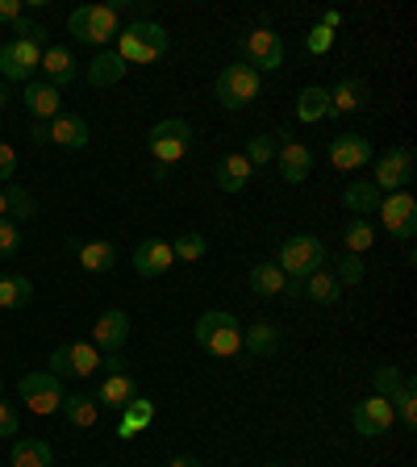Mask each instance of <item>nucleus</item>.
<instances>
[{"label": "nucleus", "mask_w": 417, "mask_h": 467, "mask_svg": "<svg viewBox=\"0 0 417 467\" xmlns=\"http://www.w3.org/2000/svg\"><path fill=\"white\" fill-rule=\"evenodd\" d=\"M117 55L126 67H146V63H159L167 55V29L159 21H130L121 34H117Z\"/></svg>", "instance_id": "f257e3e1"}, {"label": "nucleus", "mask_w": 417, "mask_h": 467, "mask_svg": "<svg viewBox=\"0 0 417 467\" xmlns=\"http://www.w3.org/2000/svg\"><path fill=\"white\" fill-rule=\"evenodd\" d=\"M193 338H196V347H201L204 355L230 359V355H238V350H243V326H238V317H234V313L209 309V313H201V317H196Z\"/></svg>", "instance_id": "f03ea898"}, {"label": "nucleus", "mask_w": 417, "mask_h": 467, "mask_svg": "<svg viewBox=\"0 0 417 467\" xmlns=\"http://www.w3.org/2000/svg\"><path fill=\"white\" fill-rule=\"evenodd\" d=\"M68 29L76 42H88V47H105L121 34V9L117 5H84L68 17Z\"/></svg>", "instance_id": "7ed1b4c3"}, {"label": "nucleus", "mask_w": 417, "mask_h": 467, "mask_svg": "<svg viewBox=\"0 0 417 467\" xmlns=\"http://www.w3.org/2000/svg\"><path fill=\"white\" fill-rule=\"evenodd\" d=\"M321 263H326V243H321L318 234H292V238H284L276 267L284 275H292V284H301L313 272H321Z\"/></svg>", "instance_id": "20e7f679"}, {"label": "nucleus", "mask_w": 417, "mask_h": 467, "mask_svg": "<svg viewBox=\"0 0 417 467\" xmlns=\"http://www.w3.org/2000/svg\"><path fill=\"white\" fill-rule=\"evenodd\" d=\"M146 150L155 155L159 167H175L193 150V126H188L184 117H167V121H159V126L146 134Z\"/></svg>", "instance_id": "39448f33"}, {"label": "nucleus", "mask_w": 417, "mask_h": 467, "mask_svg": "<svg viewBox=\"0 0 417 467\" xmlns=\"http://www.w3.org/2000/svg\"><path fill=\"white\" fill-rule=\"evenodd\" d=\"M214 92H217V100H222L225 113H243V109L259 97V71L246 67L243 58H238V63H230V67H222Z\"/></svg>", "instance_id": "423d86ee"}, {"label": "nucleus", "mask_w": 417, "mask_h": 467, "mask_svg": "<svg viewBox=\"0 0 417 467\" xmlns=\"http://www.w3.org/2000/svg\"><path fill=\"white\" fill-rule=\"evenodd\" d=\"M21 400H26L29 413H38V418H50V413H58V405H63V379L50 376V371H29V376H21Z\"/></svg>", "instance_id": "0eeeda50"}, {"label": "nucleus", "mask_w": 417, "mask_h": 467, "mask_svg": "<svg viewBox=\"0 0 417 467\" xmlns=\"http://www.w3.org/2000/svg\"><path fill=\"white\" fill-rule=\"evenodd\" d=\"M409 180H413V150L409 146H392V150H384V155L376 159V171H371V184L380 188V192H405Z\"/></svg>", "instance_id": "6e6552de"}, {"label": "nucleus", "mask_w": 417, "mask_h": 467, "mask_svg": "<svg viewBox=\"0 0 417 467\" xmlns=\"http://www.w3.org/2000/svg\"><path fill=\"white\" fill-rule=\"evenodd\" d=\"M380 222L397 243H413L417 234V201L409 192H389L380 196Z\"/></svg>", "instance_id": "1a4fd4ad"}, {"label": "nucleus", "mask_w": 417, "mask_h": 467, "mask_svg": "<svg viewBox=\"0 0 417 467\" xmlns=\"http://www.w3.org/2000/svg\"><path fill=\"white\" fill-rule=\"evenodd\" d=\"M243 63L255 71H280L284 67V42L280 34H272L267 26L251 29L243 38Z\"/></svg>", "instance_id": "9d476101"}, {"label": "nucleus", "mask_w": 417, "mask_h": 467, "mask_svg": "<svg viewBox=\"0 0 417 467\" xmlns=\"http://www.w3.org/2000/svg\"><path fill=\"white\" fill-rule=\"evenodd\" d=\"M42 50L47 47H34V42H5L0 47V79H21V84H29V76L38 71L42 63Z\"/></svg>", "instance_id": "9b49d317"}, {"label": "nucleus", "mask_w": 417, "mask_h": 467, "mask_svg": "<svg viewBox=\"0 0 417 467\" xmlns=\"http://www.w3.org/2000/svg\"><path fill=\"white\" fill-rule=\"evenodd\" d=\"M392 421H397V413H392V400L376 397V392H371L368 400H360V405L350 409V426L360 430L363 438H380V434H389Z\"/></svg>", "instance_id": "f8f14e48"}, {"label": "nucleus", "mask_w": 417, "mask_h": 467, "mask_svg": "<svg viewBox=\"0 0 417 467\" xmlns=\"http://www.w3.org/2000/svg\"><path fill=\"white\" fill-rule=\"evenodd\" d=\"M175 267V254H172V243L163 238H142L134 246V272L142 280H155V275H167Z\"/></svg>", "instance_id": "ddd939ff"}, {"label": "nucleus", "mask_w": 417, "mask_h": 467, "mask_svg": "<svg viewBox=\"0 0 417 467\" xmlns=\"http://www.w3.org/2000/svg\"><path fill=\"white\" fill-rule=\"evenodd\" d=\"M284 134V146L276 150V159H280V180L284 184H305L313 171V150L305 142H292L288 130H280Z\"/></svg>", "instance_id": "4468645a"}, {"label": "nucleus", "mask_w": 417, "mask_h": 467, "mask_svg": "<svg viewBox=\"0 0 417 467\" xmlns=\"http://www.w3.org/2000/svg\"><path fill=\"white\" fill-rule=\"evenodd\" d=\"M130 338V313L126 309H105L97 321V330H92V347L105 350V355H117V350L126 347Z\"/></svg>", "instance_id": "2eb2a0df"}, {"label": "nucleus", "mask_w": 417, "mask_h": 467, "mask_svg": "<svg viewBox=\"0 0 417 467\" xmlns=\"http://www.w3.org/2000/svg\"><path fill=\"white\" fill-rule=\"evenodd\" d=\"M371 163V142L360 134H339L330 142V167L339 171H360V167Z\"/></svg>", "instance_id": "dca6fc26"}, {"label": "nucleus", "mask_w": 417, "mask_h": 467, "mask_svg": "<svg viewBox=\"0 0 417 467\" xmlns=\"http://www.w3.org/2000/svg\"><path fill=\"white\" fill-rule=\"evenodd\" d=\"M50 142L63 146V150H84V146L92 142V130H88L84 117H76V113H58L55 121H50Z\"/></svg>", "instance_id": "f3484780"}, {"label": "nucleus", "mask_w": 417, "mask_h": 467, "mask_svg": "<svg viewBox=\"0 0 417 467\" xmlns=\"http://www.w3.org/2000/svg\"><path fill=\"white\" fill-rule=\"evenodd\" d=\"M138 397V384H134V376H126V371H117V376H105L97 384V405H105V409H126L130 400Z\"/></svg>", "instance_id": "a211bd4d"}, {"label": "nucleus", "mask_w": 417, "mask_h": 467, "mask_svg": "<svg viewBox=\"0 0 417 467\" xmlns=\"http://www.w3.org/2000/svg\"><path fill=\"white\" fill-rule=\"evenodd\" d=\"M21 100H26L29 117H38V121H55L58 105H63V100H58V88H50L47 79H42V84H34V79H29L26 92H21Z\"/></svg>", "instance_id": "6ab92c4d"}, {"label": "nucleus", "mask_w": 417, "mask_h": 467, "mask_svg": "<svg viewBox=\"0 0 417 467\" xmlns=\"http://www.w3.org/2000/svg\"><path fill=\"white\" fill-rule=\"evenodd\" d=\"M326 97H330V113H326V117H347V113H355V109H363L368 88H363L355 76H342L339 84L326 92Z\"/></svg>", "instance_id": "aec40b11"}, {"label": "nucleus", "mask_w": 417, "mask_h": 467, "mask_svg": "<svg viewBox=\"0 0 417 467\" xmlns=\"http://www.w3.org/2000/svg\"><path fill=\"white\" fill-rule=\"evenodd\" d=\"M38 71L47 76L50 88H63V84H71V79H76V58H71V50H63V47H47V50H42Z\"/></svg>", "instance_id": "412c9836"}, {"label": "nucleus", "mask_w": 417, "mask_h": 467, "mask_svg": "<svg viewBox=\"0 0 417 467\" xmlns=\"http://www.w3.org/2000/svg\"><path fill=\"white\" fill-rule=\"evenodd\" d=\"M246 284H251L255 296H280V292H288V275H284L276 263H255Z\"/></svg>", "instance_id": "4be33fe9"}, {"label": "nucleus", "mask_w": 417, "mask_h": 467, "mask_svg": "<svg viewBox=\"0 0 417 467\" xmlns=\"http://www.w3.org/2000/svg\"><path fill=\"white\" fill-rule=\"evenodd\" d=\"M251 171L255 167L246 163L243 155H225L222 163H217V188H222V192H243V188L251 184Z\"/></svg>", "instance_id": "5701e85b"}, {"label": "nucleus", "mask_w": 417, "mask_h": 467, "mask_svg": "<svg viewBox=\"0 0 417 467\" xmlns=\"http://www.w3.org/2000/svg\"><path fill=\"white\" fill-rule=\"evenodd\" d=\"M76 254H79V267H84V272H92V275L117 267V246L105 243V238H97V243H79Z\"/></svg>", "instance_id": "b1692460"}, {"label": "nucleus", "mask_w": 417, "mask_h": 467, "mask_svg": "<svg viewBox=\"0 0 417 467\" xmlns=\"http://www.w3.org/2000/svg\"><path fill=\"white\" fill-rule=\"evenodd\" d=\"M55 463V451L42 438H17L13 442V467H50Z\"/></svg>", "instance_id": "393cba45"}, {"label": "nucleus", "mask_w": 417, "mask_h": 467, "mask_svg": "<svg viewBox=\"0 0 417 467\" xmlns=\"http://www.w3.org/2000/svg\"><path fill=\"white\" fill-rule=\"evenodd\" d=\"M380 188L371 184V180H350L347 184V192H342V204H347L355 217H363V213H371V209H380Z\"/></svg>", "instance_id": "a878e982"}, {"label": "nucleus", "mask_w": 417, "mask_h": 467, "mask_svg": "<svg viewBox=\"0 0 417 467\" xmlns=\"http://www.w3.org/2000/svg\"><path fill=\"white\" fill-rule=\"evenodd\" d=\"M34 296V284L21 272H5L0 275V309H26Z\"/></svg>", "instance_id": "bb28decb"}, {"label": "nucleus", "mask_w": 417, "mask_h": 467, "mask_svg": "<svg viewBox=\"0 0 417 467\" xmlns=\"http://www.w3.org/2000/svg\"><path fill=\"white\" fill-rule=\"evenodd\" d=\"M63 418L71 421V426H79V430H88V426H97V418H100V405L92 397H84V392H71V397H63Z\"/></svg>", "instance_id": "cd10ccee"}, {"label": "nucleus", "mask_w": 417, "mask_h": 467, "mask_svg": "<svg viewBox=\"0 0 417 467\" xmlns=\"http://www.w3.org/2000/svg\"><path fill=\"white\" fill-rule=\"evenodd\" d=\"M126 63H121V55H117V50H105V55L97 58V63H92V67H88V84L92 88H113L117 79L126 76Z\"/></svg>", "instance_id": "c85d7f7f"}, {"label": "nucleus", "mask_w": 417, "mask_h": 467, "mask_svg": "<svg viewBox=\"0 0 417 467\" xmlns=\"http://www.w3.org/2000/svg\"><path fill=\"white\" fill-rule=\"evenodd\" d=\"M301 292L309 296V301H318V305H334L342 296V284L334 280V272L321 267V272H313L309 280H301Z\"/></svg>", "instance_id": "c756f323"}, {"label": "nucleus", "mask_w": 417, "mask_h": 467, "mask_svg": "<svg viewBox=\"0 0 417 467\" xmlns=\"http://www.w3.org/2000/svg\"><path fill=\"white\" fill-rule=\"evenodd\" d=\"M243 347L251 355H276L280 350V330H276L272 321H255L251 330H243Z\"/></svg>", "instance_id": "7c9ffc66"}, {"label": "nucleus", "mask_w": 417, "mask_h": 467, "mask_svg": "<svg viewBox=\"0 0 417 467\" xmlns=\"http://www.w3.org/2000/svg\"><path fill=\"white\" fill-rule=\"evenodd\" d=\"M330 113V97H326V88H305L301 97H297V121L313 126L321 117Z\"/></svg>", "instance_id": "2f4dec72"}, {"label": "nucleus", "mask_w": 417, "mask_h": 467, "mask_svg": "<svg viewBox=\"0 0 417 467\" xmlns=\"http://www.w3.org/2000/svg\"><path fill=\"white\" fill-rule=\"evenodd\" d=\"M392 413L401 418V426L405 430H417V384H413V376H405L401 392L392 397Z\"/></svg>", "instance_id": "473e14b6"}, {"label": "nucleus", "mask_w": 417, "mask_h": 467, "mask_svg": "<svg viewBox=\"0 0 417 467\" xmlns=\"http://www.w3.org/2000/svg\"><path fill=\"white\" fill-rule=\"evenodd\" d=\"M100 368V350L92 342H71V379H88Z\"/></svg>", "instance_id": "72a5a7b5"}, {"label": "nucleus", "mask_w": 417, "mask_h": 467, "mask_svg": "<svg viewBox=\"0 0 417 467\" xmlns=\"http://www.w3.org/2000/svg\"><path fill=\"white\" fill-rule=\"evenodd\" d=\"M342 243H347V254H363V251L376 246V230H371L363 217H355V222L342 230Z\"/></svg>", "instance_id": "f704fd0d"}, {"label": "nucleus", "mask_w": 417, "mask_h": 467, "mask_svg": "<svg viewBox=\"0 0 417 467\" xmlns=\"http://www.w3.org/2000/svg\"><path fill=\"white\" fill-rule=\"evenodd\" d=\"M5 204H9V222H13V225H17V222H29V217L38 213V204H34V196H29L21 184H13L9 192H5Z\"/></svg>", "instance_id": "c9c22d12"}, {"label": "nucleus", "mask_w": 417, "mask_h": 467, "mask_svg": "<svg viewBox=\"0 0 417 467\" xmlns=\"http://www.w3.org/2000/svg\"><path fill=\"white\" fill-rule=\"evenodd\" d=\"M204 251H209V243H204L201 234H180L172 243L175 263H196V259H204Z\"/></svg>", "instance_id": "e433bc0d"}, {"label": "nucleus", "mask_w": 417, "mask_h": 467, "mask_svg": "<svg viewBox=\"0 0 417 467\" xmlns=\"http://www.w3.org/2000/svg\"><path fill=\"white\" fill-rule=\"evenodd\" d=\"M243 159H246V163H251V167L272 163V159H276V138H272V134H255L251 142H246Z\"/></svg>", "instance_id": "4c0bfd02"}, {"label": "nucleus", "mask_w": 417, "mask_h": 467, "mask_svg": "<svg viewBox=\"0 0 417 467\" xmlns=\"http://www.w3.org/2000/svg\"><path fill=\"white\" fill-rule=\"evenodd\" d=\"M401 384H405V371H401V368H380L376 371V397L392 400L401 392Z\"/></svg>", "instance_id": "58836bf2"}, {"label": "nucleus", "mask_w": 417, "mask_h": 467, "mask_svg": "<svg viewBox=\"0 0 417 467\" xmlns=\"http://www.w3.org/2000/svg\"><path fill=\"white\" fill-rule=\"evenodd\" d=\"M13 34H17V42H34V47H47V26L29 21L26 13H21V17L13 21Z\"/></svg>", "instance_id": "ea45409f"}, {"label": "nucleus", "mask_w": 417, "mask_h": 467, "mask_svg": "<svg viewBox=\"0 0 417 467\" xmlns=\"http://www.w3.org/2000/svg\"><path fill=\"white\" fill-rule=\"evenodd\" d=\"M21 251V234L9 217H0V259H13Z\"/></svg>", "instance_id": "a19ab883"}, {"label": "nucleus", "mask_w": 417, "mask_h": 467, "mask_svg": "<svg viewBox=\"0 0 417 467\" xmlns=\"http://www.w3.org/2000/svg\"><path fill=\"white\" fill-rule=\"evenodd\" d=\"M305 50H309V55H330V50H334V29L313 26L309 38H305Z\"/></svg>", "instance_id": "79ce46f5"}, {"label": "nucleus", "mask_w": 417, "mask_h": 467, "mask_svg": "<svg viewBox=\"0 0 417 467\" xmlns=\"http://www.w3.org/2000/svg\"><path fill=\"white\" fill-rule=\"evenodd\" d=\"M363 272H368V267H363V254H347V259L339 263L334 280H339V284H360V280H363Z\"/></svg>", "instance_id": "37998d69"}, {"label": "nucleus", "mask_w": 417, "mask_h": 467, "mask_svg": "<svg viewBox=\"0 0 417 467\" xmlns=\"http://www.w3.org/2000/svg\"><path fill=\"white\" fill-rule=\"evenodd\" d=\"M50 376L71 379V342H58V347L50 350Z\"/></svg>", "instance_id": "c03bdc74"}, {"label": "nucleus", "mask_w": 417, "mask_h": 467, "mask_svg": "<svg viewBox=\"0 0 417 467\" xmlns=\"http://www.w3.org/2000/svg\"><path fill=\"white\" fill-rule=\"evenodd\" d=\"M17 434H21V413L9 400H0V438H17Z\"/></svg>", "instance_id": "a18cd8bd"}, {"label": "nucleus", "mask_w": 417, "mask_h": 467, "mask_svg": "<svg viewBox=\"0 0 417 467\" xmlns=\"http://www.w3.org/2000/svg\"><path fill=\"white\" fill-rule=\"evenodd\" d=\"M121 413H130V418H134L142 430L151 426V421H155V405H151V400H142V397H134L126 409H121Z\"/></svg>", "instance_id": "49530a36"}, {"label": "nucleus", "mask_w": 417, "mask_h": 467, "mask_svg": "<svg viewBox=\"0 0 417 467\" xmlns=\"http://www.w3.org/2000/svg\"><path fill=\"white\" fill-rule=\"evenodd\" d=\"M13 171H17V150L9 142H0V180H13Z\"/></svg>", "instance_id": "de8ad7c7"}, {"label": "nucleus", "mask_w": 417, "mask_h": 467, "mask_svg": "<svg viewBox=\"0 0 417 467\" xmlns=\"http://www.w3.org/2000/svg\"><path fill=\"white\" fill-rule=\"evenodd\" d=\"M138 430H142V426H138V421L130 418V413H126V418H121V421H117V438H121V442H130V438H138Z\"/></svg>", "instance_id": "09e8293b"}, {"label": "nucleus", "mask_w": 417, "mask_h": 467, "mask_svg": "<svg viewBox=\"0 0 417 467\" xmlns=\"http://www.w3.org/2000/svg\"><path fill=\"white\" fill-rule=\"evenodd\" d=\"M21 17V0H0V21H17Z\"/></svg>", "instance_id": "8fccbe9b"}, {"label": "nucleus", "mask_w": 417, "mask_h": 467, "mask_svg": "<svg viewBox=\"0 0 417 467\" xmlns=\"http://www.w3.org/2000/svg\"><path fill=\"white\" fill-rule=\"evenodd\" d=\"M29 142H34V146H47L50 142V126H47V121H38V126L29 130Z\"/></svg>", "instance_id": "3c124183"}, {"label": "nucleus", "mask_w": 417, "mask_h": 467, "mask_svg": "<svg viewBox=\"0 0 417 467\" xmlns=\"http://www.w3.org/2000/svg\"><path fill=\"white\" fill-rule=\"evenodd\" d=\"M100 368H105L109 376H117V371H126V363L117 359V355H100Z\"/></svg>", "instance_id": "603ef678"}, {"label": "nucleus", "mask_w": 417, "mask_h": 467, "mask_svg": "<svg viewBox=\"0 0 417 467\" xmlns=\"http://www.w3.org/2000/svg\"><path fill=\"white\" fill-rule=\"evenodd\" d=\"M167 467H201V459H193V455H180V459H172Z\"/></svg>", "instance_id": "864d4df0"}, {"label": "nucleus", "mask_w": 417, "mask_h": 467, "mask_svg": "<svg viewBox=\"0 0 417 467\" xmlns=\"http://www.w3.org/2000/svg\"><path fill=\"white\" fill-rule=\"evenodd\" d=\"M9 105V84H5V79H0V109Z\"/></svg>", "instance_id": "5fc2aeb1"}, {"label": "nucleus", "mask_w": 417, "mask_h": 467, "mask_svg": "<svg viewBox=\"0 0 417 467\" xmlns=\"http://www.w3.org/2000/svg\"><path fill=\"white\" fill-rule=\"evenodd\" d=\"M5 213H9V204H5V196H0V217H5Z\"/></svg>", "instance_id": "6e6d98bb"}, {"label": "nucleus", "mask_w": 417, "mask_h": 467, "mask_svg": "<svg viewBox=\"0 0 417 467\" xmlns=\"http://www.w3.org/2000/svg\"><path fill=\"white\" fill-rule=\"evenodd\" d=\"M0 392H5V376H0Z\"/></svg>", "instance_id": "4d7b16f0"}, {"label": "nucleus", "mask_w": 417, "mask_h": 467, "mask_svg": "<svg viewBox=\"0 0 417 467\" xmlns=\"http://www.w3.org/2000/svg\"><path fill=\"white\" fill-rule=\"evenodd\" d=\"M263 467H280V463H263Z\"/></svg>", "instance_id": "13d9d810"}, {"label": "nucleus", "mask_w": 417, "mask_h": 467, "mask_svg": "<svg viewBox=\"0 0 417 467\" xmlns=\"http://www.w3.org/2000/svg\"><path fill=\"white\" fill-rule=\"evenodd\" d=\"M0 134H5V130H0Z\"/></svg>", "instance_id": "bf43d9fd"}]
</instances>
